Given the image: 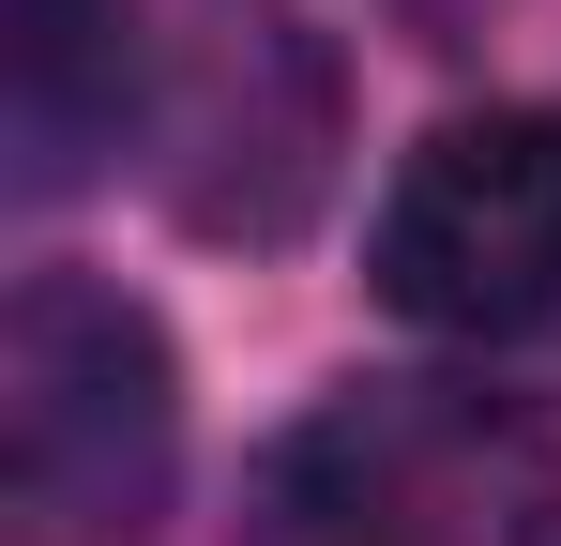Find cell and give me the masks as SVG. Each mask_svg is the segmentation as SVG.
Here are the masks:
<instances>
[{
	"mask_svg": "<svg viewBox=\"0 0 561 546\" xmlns=\"http://www.w3.org/2000/svg\"><path fill=\"white\" fill-rule=\"evenodd\" d=\"M0 486L31 546H137L183 486L168 319L106 273H31L0 319Z\"/></svg>",
	"mask_w": 561,
	"mask_h": 546,
	"instance_id": "obj_1",
	"label": "cell"
},
{
	"mask_svg": "<svg viewBox=\"0 0 561 546\" xmlns=\"http://www.w3.org/2000/svg\"><path fill=\"white\" fill-rule=\"evenodd\" d=\"M0 91H15V168L77 182L137 106V0H0Z\"/></svg>",
	"mask_w": 561,
	"mask_h": 546,
	"instance_id": "obj_4",
	"label": "cell"
},
{
	"mask_svg": "<svg viewBox=\"0 0 561 546\" xmlns=\"http://www.w3.org/2000/svg\"><path fill=\"white\" fill-rule=\"evenodd\" d=\"M547 455L470 395H334L259 470V546H501Z\"/></svg>",
	"mask_w": 561,
	"mask_h": 546,
	"instance_id": "obj_2",
	"label": "cell"
},
{
	"mask_svg": "<svg viewBox=\"0 0 561 546\" xmlns=\"http://www.w3.org/2000/svg\"><path fill=\"white\" fill-rule=\"evenodd\" d=\"M379 304L410 334H531L561 304V122H440L379 197Z\"/></svg>",
	"mask_w": 561,
	"mask_h": 546,
	"instance_id": "obj_3",
	"label": "cell"
}]
</instances>
